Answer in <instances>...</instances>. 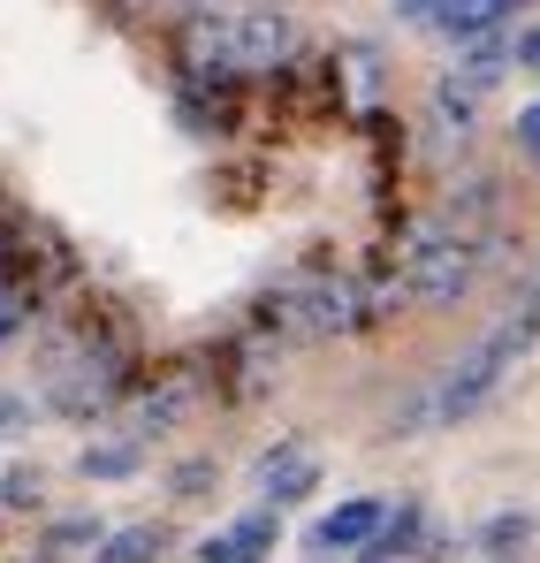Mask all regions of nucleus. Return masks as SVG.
Here are the masks:
<instances>
[{"mask_svg":"<svg viewBox=\"0 0 540 563\" xmlns=\"http://www.w3.org/2000/svg\"><path fill=\"white\" fill-rule=\"evenodd\" d=\"M176 54L190 77H260V69H282L297 54V23L282 8H198L183 15Z\"/></svg>","mask_w":540,"mask_h":563,"instance_id":"1","label":"nucleus"},{"mask_svg":"<svg viewBox=\"0 0 540 563\" xmlns=\"http://www.w3.org/2000/svg\"><path fill=\"white\" fill-rule=\"evenodd\" d=\"M533 343L510 328V320H495L464 358H456L442 380H427V396L411 404V411H396L388 419V434H427V427H456V419H472V411H487L495 396H503V380L518 374V358H526Z\"/></svg>","mask_w":540,"mask_h":563,"instance_id":"2","label":"nucleus"},{"mask_svg":"<svg viewBox=\"0 0 540 563\" xmlns=\"http://www.w3.org/2000/svg\"><path fill=\"white\" fill-rule=\"evenodd\" d=\"M365 289L343 275H297L282 282V289H267V305H260V328L267 335H282V343H328V335H351V328H365Z\"/></svg>","mask_w":540,"mask_h":563,"instance_id":"3","label":"nucleus"},{"mask_svg":"<svg viewBox=\"0 0 540 563\" xmlns=\"http://www.w3.org/2000/svg\"><path fill=\"white\" fill-rule=\"evenodd\" d=\"M114 388H122V358L114 351H77V358H54L46 366V404L54 411H69V419H91L99 404H114Z\"/></svg>","mask_w":540,"mask_h":563,"instance_id":"4","label":"nucleus"},{"mask_svg":"<svg viewBox=\"0 0 540 563\" xmlns=\"http://www.w3.org/2000/svg\"><path fill=\"white\" fill-rule=\"evenodd\" d=\"M381 518H388V503H381V495H359V503L328 510V518L305 533V549H312V563H335V556H351V549H365V541L381 533Z\"/></svg>","mask_w":540,"mask_h":563,"instance_id":"5","label":"nucleus"},{"mask_svg":"<svg viewBox=\"0 0 540 563\" xmlns=\"http://www.w3.org/2000/svg\"><path fill=\"white\" fill-rule=\"evenodd\" d=\"M252 479H260V495L282 510V503H297V495H312V487H320V457H312V450H297V442H274Z\"/></svg>","mask_w":540,"mask_h":563,"instance_id":"6","label":"nucleus"},{"mask_svg":"<svg viewBox=\"0 0 540 563\" xmlns=\"http://www.w3.org/2000/svg\"><path fill=\"white\" fill-rule=\"evenodd\" d=\"M274 549V510H252V518H236L229 533H213L206 549H198V563H267Z\"/></svg>","mask_w":540,"mask_h":563,"instance_id":"7","label":"nucleus"},{"mask_svg":"<svg viewBox=\"0 0 540 563\" xmlns=\"http://www.w3.org/2000/svg\"><path fill=\"white\" fill-rule=\"evenodd\" d=\"M190 404H198V380H161V388H153V396L137 404V419H130V434H137V442H153V434H168V427H176V419L190 411Z\"/></svg>","mask_w":540,"mask_h":563,"instance_id":"8","label":"nucleus"},{"mask_svg":"<svg viewBox=\"0 0 540 563\" xmlns=\"http://www.w3.org/2000/svg\"><path fill=\"white\" fill-rule=\"evenodd\" d=\"M510 8H518V0H442L434 31H450V38H480V31H495Z\"/></svg>","mask_w":540,"mask_h":563,"instance_id":"9","label":"nucleus"},{"mask_svg":"<svg viewBox=\"0 0 540 563\" xmlns=\"http://www.w3.org/2000/svg\"><path fill=\"white\" fill-rule=\"evenodd\" d=\"M464 46H472V54L456 62V85H472V92H487V85L518 62V46H503V38H487V31H480V38H464Z\"/></svg>","mask_w":540,"mask_h":563,"instance_id":"10","label":"nucleus"},{"mask_svg":"<svg viewBox=\"0 0 540 563\" xmlns=\"http://www.w3.org/2000/svg\"><path fill=\"white\" fill-rule=\"evenodd\" d=\"M168 533L161 526H122V533H99V556L91 563H161Z\"/></svg>","mask_w":540,"mask_h":563,"instance_id":"11","label":"nucleus"},{"mask_svg":"<svg viewBox=\"0 0 540 563\" xmlns=\"http://www.w3.org/2000/svg\"><path fill=\"white\" fill-rule=\"evenodd\" d=\"M526 541H533V518H526V510H503V518H487V526H480V549H487L495 563H510Z\"/></svg>","mask_w":540,"mask_h":563,"instance_id":"12","label":"nucleus"},{"mask_svg":"<svg viewBox=\"0 0 540 563\" xmlns=\"http://www.w3.org/2000/svg\"><path fill=\"white\" fill-rule=\"evenodd\" d=\"M31 320V282H15V275H0V351L15 343V328Z\"/></svg>","mask_w":540,"mask_h":563,"instance_id":"13","label":"nucleus"},{"mask_svg":"<svg viewBox=\"0 0 540 563\" xmlns=\"http://www.w3.org/2000/svg\"><path fill=\"white\" fill-rule=\"evenodd\" d=\"M137 472V442H107V450H85V479H122Z\"/></svg>","mask_w":540,"mask_h":563,"instance_id":"14","label":"nucleus"},{"mask_svg":"<svg viewBox=\"0 0 540 563\" xmlns=\"http://www.w3.org/2000/svg\"><path fill=\"white\" fill-rule=\"evenodd\" d=\"M99 549V526H91V518H62V526H54V533H46V549H54V556H77V549Z\"/></svg>","mask_w":540,"mask_h":563,"instance_id":"15","label":"nucleus"},{"mask_svg":"<svg viewBox=\"0 0 540 563\" xmlns=\"http://www.w3.org/2000/svg\"><path fill=\"white\" fill-rule=\"evenodd\" d=\"M0 495H8V510H31V503H38V472H8V479H0Z\"/></svg>","mask_w":540,"mask_h":563,"instance_id":"16","label":"nucleus"},{"mask_svg":"<svg viewBox=\"0 0 540 563\" xmlns=\"http://www.w3.org/2000/svg\"><path fill=\"white\" fill-rule=\"evenodd\" d=\"M396 15H404V23H434V15H442V0H396Z\"/></svg>","mask_w":540,"mask_h":563,"instance_id":"17","label":"nucleus"},{"mask_svg":"<svg viewBox=\"0 0 540 563\" xmlns=\"http://www.w3.org/2000/svg\"><path fill=\"white\" fill-rule=\"evenodd\" d=\"M518 145H526V153H540V99L518 114Z\"/></svg>","mask_w":540,"mask_h":563,"instance_id":"18","label":"nucleus"},{"mask_svg":"<svg viewBox=\"0 0 540 563\" xmlns=\"http://www.w3.org/2000/svg\"><path fill=\"white\" fill-rule=\"evenodd\" d=\"M206 479H213L206 465H183V472H176V495H206Z\"/></svg>","mask_w":540,"mask_h":563,"instance_id":"19","label":"nucleus"},{"mask_svg":"<svg viewBox=\"0 0 540 563\" xmlns=\"http://www.w3.org/2000/svg\"><path fill=\"white\" fill-rule=\"evenodd\" d=\"M23 419H31V404H23V396H8V388H0V427H23Z\"/></svg>","mask_w":540,"mask_h":563,"instance_id":"20","label":"nucleus"},{"mask_svg":"<svg viewBox=\"0 0 540 563\" xmlns=\"http://www.w3.org/2000/svg\"><path fill=\"white\" fill-rule=\"evenodd\" d=\"M518 69H533V77H540V31H526V38H518Z\"/></svg>","mask_w":540,"mask_h":563,"instance_id":"21","label":"nucleus"},{"mask_svg":"<svg viewBox=\"0 0 540 563\" xmlns=\"http://www.w3.org/2000/svg\"><path fill=\"white\" fill-rule=\"evenodd\" d=\"M137 8H168V0H137Z\"/></svg>","mask_w":540,"mask_h":563,"instance_id":"22","label":"nucleus"}]
</instances>
